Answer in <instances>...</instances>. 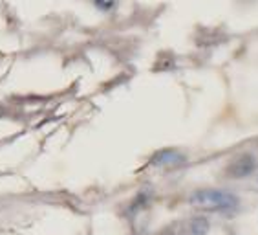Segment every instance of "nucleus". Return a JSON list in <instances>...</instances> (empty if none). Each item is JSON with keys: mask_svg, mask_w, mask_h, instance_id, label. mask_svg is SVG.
Listing matches in <instances>:
<instances>
[{"mask_svg": "<svg viewBox=\"0 0 258 235\" xmlns=\"http://www.w3.org/2000/svg\"><path fill=\"white\" fill-rule=\"evenodd\" d=\"M254 167H256V162L253 156H240L227 167V175L233 178H242V176L251 175Z\"/></svg>", "mask_w": 258, "mask_h": 235, "instance_id": "nucleus-2", "label": "nucleus"}, {"mask_svg": "<svg viewBox=\"0 0 258 235\" xmlns=\"http://www.w3.org/2000/svg\"><path fill=\"white\" fill-rule=\"evenodd\" d=\"M190 230H192L194 235H205L209 230V222L205 219H202V217H198V219H194L190 222Z\"/></svg>", "mask_w": 258, "mask_h": 235, "instance_id": "nucleus-4", "label": "nucleus"}, {"mask_svg": "<svg viewBox=\"0 0 258 235\" xmlns=\"http://www.w3.org/2000/svg\"><path fill=\"white\" fill-rule=\"evenodd\" d=\"M185 158L183 155H179L178 151H161L154 156L152 164L154 165H163V167H176V165L183 164Z\"/></svg>", "mask_w": 258, "mask_h": 235, "instance_id": "nucleus-3", "label": "nucleus"}, {"mask_svg": "<svg viewBox=\"0 0 258 235\" xmlns=\"http://www.w3.org/2000/svg\"><path fill=\"white\" fill-rule=\"evenodd\" d=\"M190 204L209 211H229L238 206V199L224 190H200L190 195Z\"/></svg>", "mask_w": 258, "mask_h": 235, "instance_id": "nucleus-1", "label": "nucleus"}, {"mask_svg": "<svg viewBox=\"0 0 258 235\" xmlns=\"http://www.w3.org/2000/svg\"><path fill=\"white\" fill-rule=\"evenodd\" d=\"M97 8H101V10H110V8H114V4L112 2H97Z\"/></svg>", "mask_w": 258, "mask_h": 235, "instance_id": "nucleus-5", "label": "nucleus"}]
</instances>
